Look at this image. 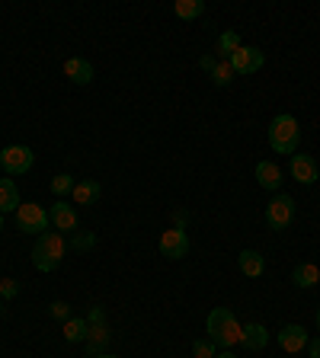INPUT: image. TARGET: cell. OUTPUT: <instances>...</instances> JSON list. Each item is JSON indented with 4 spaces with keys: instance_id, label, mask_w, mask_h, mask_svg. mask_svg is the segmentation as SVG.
<instances>
[{
    "instance_id": "cell-1",
    "label": "cell",
    "mask_w": 320,
    "mask_h": 358,
    "mask_svg": "<svg viewBox=\"0 0 320 358\" xmlns=\"http://www.w3.org/2000/svg\"><path fill=\"white\" fill-rule=\"evenodd\" d=\"M205 329H209V339L215 345H221V349H231V345L240 343V323L237 317H234L231 307H215V310L209 313V320H205Z\"/></svg>"
},
{
    "instance_id": "cell-11",
    "label": "cell",
    "mask_w": 320,
    "mask_h": 358,
    "mask_svg": "<svg viewBox=\"0 0 320 358\" xmlns=\"http://www.w3.org/2000/svg\"><path fill=\"white\" fill-rule=\"evenodd\" d=\"M279 345H282L285 352H291V355L307 349V329L301 327V323H285L282 333H279Z\"/></svg>"
},
{
    "instance_id": "cell-21",
    "label": "cell",
    "mask_w": 320,
    "mask_h": 358,
    "mask_svg": "<svg viewBox=\"0 0 320 358\" xmlns=\"http://www.w3.org/2000/svg\"><path fill=\"white\" fill-rule=\"evenodd\" d=\"M87 320L83 317H71V320H64V339L67 343H87Z\"/></svg>"
},
{
    "instance_id": "cell-35",
    "label": "cell",
    "mask_w": 320,
    "mask_h": 358,
    "mask_svg": "<svg viewBox=\"0 0 320 358\" xmlns=\"http://www.w3.org/2000/svg\"><path fill=\"white\" fill-rule=\"evenodd\" d=\"M0 231H4V215H0Z\"/></svg>"
},
{
    "instance_id": "cell-9",
    "label": "cell",
    "mask_w": 320,
    "mask_h": 358,
    "mask_svg": "<svg viewBox=\"0 0 320 358\" xmlns=\"http://www.w3.org/2000/svg\"><path fill=\"white\" fill-rule=\"evenodd\" d=\"M48 221L55 224V231L58 234H74L77 231V211L74 205H67V201H55L52 208H48Z\"/></svg>"
},
{
    "instance_id": "cell-31",
    "label": "cell",
    "mask_w": 320,
    "mask_h": 358,
    "mask_svg": "<svg viewBox=\"0 0 320 358\" xmlns=\"http://www.w3.org/2000/svg\"><path fill=\"white\" fill-rule=\"evenodd\" d=\"M199 64H202V71H209V74H211V71H215V64H218V61L211 58V55H202V61H199Z\"/></svg>"
},
{
    "instance_id": "cell-23",
    "label": "cell",
    "mask_w": 320,
    "mask_h": 358,
    "mask_svg": "<svg viewBox=\"0 0 320 358\" xmlns=\"http://www.w3.org/2000/svg\"><path fill=\"white\" fill-rule=\"evenodd\" d=\"M209 77H211V83H215V87H228V83H231L237 74H234L231 61H218V64H215V71H211Z\"/></svg>"
},
{
    "instance_id": "cell-10",
    "label": "cell",
    "mask_w": 320,
    "mask_h": 358,
    "mask_svg": "<svg viewBox=\"0 0 320 358\" xmlns=\"http://www.w3.org/2000/svg\"><path fill=\"white\" fill-rule=\"evenodd\" d=\"M288 166H291V179H298L301 186H311V182L320 179L317 164H314V157H307V154H295Z\"/></svg>"
},
{
    "instance_id": "cell-27",
    "label": "cell",
    "mask_w": 320,
    "mask_h": 358,
    "mask_svg": "<svg viewBox=\"0 0 320 358\" xmlns=\"http://www.w3.org/2000/svg\"><path fill=\"white\" fill-rule=\"evenodd\" d=\"M48 313H52L55 320L64 323V320H71V304H64V301H55V304L48 307Z\"/></svg>"
},
{
    "instance_id": "cell-33",
    "label": "cell",
    "mask_w": 320,
    "mask_h": 358,
    "mask_svg": "<svg viewBox=\"0 0 320 358\" xmlns=\"http://www.w3.org/2000/svg\"><path fill=\"white\" fill-rule=\"evenodd\" d=\"M97 358H116V355H109V352H103V355H97Z\"/></svg>"
},
{
    "instance_id": "cell-36",
    "label": "cell",
    "mask_w": 320,
    "mask_h": 358,
    "mask_svg": "<svg viewBox=\"0 0 320 358\" xmlns=\"http://www.w3.org/2000/svg\"><path fill=\"white\" fill-rule=\"evenodd\" d=\"M0 310H4V301H0Z\"/></svg>"
},
{
    "instance_id": "cell-17",
    "label": "cell",
    "mask_w": 320,
    "mask_h": 358,
    "mask_svg": "<svg viewBox=\"0 0 320 358\" xmlns=\"http://www.w3.org/2000/svg\"><path fill=\"white\" fill-rule=\"evenodd\" d=\"M87 349H90V355L97 358V355H103V345L109 343V327L106 323H87Z\"/></svg>"
},
{
    "instance_id": "cell-4",
    "label": "cell",
    "mask_w": 320,
    "mask_h": 358,
    "mask_svg": "<svg viewBox=\"0 0 320 358\" xmlns=\"http://www.w3.org/2000/svg\"><path fill=\"white\" fill-rule=\"evenodd\" d=\"M48 211L39 205V201H22L20 208H16V231L22 234H36V237H42L45 231H48Z\"/></svg>"
},
{
    "instance_id": "cell-15",
    "label": "cell",
    "mask_w": 320,
    "mask_h": 358,
    "mask_svg": "<svg viewBox=\"0 0 320 358\" xmlns=\"http://www.w3.org/2000/svg\"><path fill=\"white\" fill-rule=\"evenodd\" d=\"M74 205H97V199L103 195V186H99L97 179H81L74 182Z\"/></svg>"
},
{
    "instance_id": "cell-34",
    "label": "cell",
    "mask_w": 320,
    "mask_h": 358,
    "mask_svg": "<svg viewBox=\"0 0 320 358\" xmlns=\"http://www.w3.org/2000/svg\"><path fill=\"white\" fill-rule=\"evenodd\" d=\"M317 329H320V307H317Z\"/></svg>"
},
{
    "instance_id": "cell-5",
    "label": "cell",
    "mask_w": 320,
    "mask_h": 358,
    "mask_svg": "<svg viewBox=\"0 0 320 358\" xmlns=\"http://www.w3.org/2000/svg\"><path fill=\"white\" fill-rule=\"evenodd\" d=\"M32 164H36V154L26 144H10L0 150V166L7 170V176H22L32 170Z\"/></svg>"
},
{
    "instance_id": "cell-28",
    "label": "cell",
    "mask_w": 320,
    "mask_h": 358,
    "mask_svg": "<svg viewBox=\"0 0 320 358\" xmlns=\"http://www.w3.org/2000/svg\"><path fill=\"white\" fill-rule=\"evenodd\" d=\"M16 294H20V282H13V278H4V282H0V301L4 298H16Z\"/></svg>"
},
{
    "instance_id": "cell-29",
    "label": "cell",
    "mask_w": 320,
    "mask_h": 358,
    "mask_svg": "<svg viewBox=\"0 0 320 358\" xmlns=\"http://www.w3.org/2000/svg\"><path fill=\"white\" fill-rule=\"evenodd\" d=\"M307 355L320 358V336H317V339H307Z\"/></svg>"
},
{
    "instance_id": "cell-26",
    "label": "cell",
    "mask_w": 320,
    "mask_h": 358,
    "mask_svg": "<svg viewBox=\"0 0 320 358\" xmlns=\"http://www.w3.org/2000/svg\"><path fill=\"white\" fill-rule=\"evenodd\" d=\"M71 246H74V250H93V246H97V237H93V234H77L74 231V237H71Z\"/></svg>"
},
{
    "instance_id": "cell-16",
    "label": "cell",
    "mask_w": 320,
    "mask_h": 358,
    "mask_svg": "<svg viewBox=\"0 0 320 358\" xmlns=\"http://www.w3.org/2000/svg\"><path fill=\"white\" fill-rule=\"evenodd\" d=\"M237 266L246 278H260L263 272H266V259H263V253H256V250H244V253L237 256Z\"/></svg>"
},
{
    "instance_id": "cell-2",
    "label": "cell",
    "mask_w": 320,
    "mask_h": 358,
    "mask_svg": "<svg viewBox=\"0 0 320 358\" xmlns=\"http://www.w3.org/2000/svg\"><path fill=\"white\" fill-rule=\"evenodd\" d=\"M64 253H67L64 237L58 231H45L32 246V266L39 272H55L61 266V259H64Z\"/></svg>"
},
{
    "instance_id": "cell-22",
    "label": "cell",
    "mask_w": 320,
    "mask_h": 358,
    "mask_svg": "<svg viewBox=\"0 0 320 358\" xmlns=\"http://www.w3.org/2000/svg\"><path fill=\"white\" fill-rule=\"evenodd\" d=\"M173 13H176L179 20H199V16L205 13V3H202V0H176Z\"/></svg>"
},
{
    "instance_id": "cell-14",
    "label": "cell",
    "mask_w": 320,
    "mask_h": 358,
    "mask_svg": "<svg viewBox=\"0 0 320 358\" xmlns=\"http://www.w3.org/2000/svg\"><path fill=\"white\" fill-rule=\"evenodd\" d=\"M256 182H260L263 189H269V192H276V189L282 186V170H279L272 160H260V164H256Z\"/></svg>"
},
{
    "instance_id": "cell-3",
    "label": "cell",
    "mask_w": 320,
    "mask_h": 358,
    "mask_svg": "<svg viewBox=\"0 0 320 358\" xmlns=\"http://www.w3.org/2000/svg\"><path fill=\"white\" fill-rule=\"evenodd\" d=\"M298 141H301V128H298V119L282 112L272 119L269 125V148L276 150V154H295L298 150Z\"/></svg>"
},
{
    "instance_id": "cell-19",
    "label": "cell",
    "mask_w": 320,
    "mask_h": 358,
    "mask_svg": "<svg viewBox=\"0 0 320 358\" xmlns=\"http://www.w3.org/2000/svg\"><path fill=\"white\" fill-rule=\"evenodd\" d=\"M291 282L298 285V288H314L320 282V268L314 262H301L295 272H291Z\"/></svg>"
},
{
    "instance_id": "cell-20",
    "label": "cell",
    "mask_w": 320,
    "mask_h": 358,
    "mask_svg": "<svg viewBox=\"0 0 320 358\" xmlns=\"http://www.w3.org/2000/svg\"><path fill=\"white\" fill-rule=\"evenodd\" d=\"M237 48H240V36H237V32L224 29L221 36H218V45H215V52H218V58H221V61H228V58H231L234 52H237Z\"/></svg>"
},
{
    "instance_id": "cell-12",
    "label": "cell",
    "mask_w": 320,
    "mask_h": 358,
    "mask_svg": "<svg viewBox=\"0 0 320 358\" xmlns=\"http://www.w3.org/2000/svg\"><path fill=\"white\" fill-rule=\"evenodd\" d=\"M64 77L71 83H77V87H87V83H93V64H90L87 58H67Z\"/></svg>"
},
{
    "instance_id": "cell-8",
    "label": "cell",
    "mask_w": 320,
    "mask_h": 358,
    "mask_svg": "<svg viewBox=\"0 0 320 358\" xmlns=\"http://www.w3.org/2000/svg\"><path fill=\"white\" fill-rule=\"evenodd\" d=\"M160 253L167 259H183L189 253V237L183 227H170V231L160 234Z\"/></svg>"
},
{
    "instance_id": "cell-32",
    "label": "cell",
    "mask_w": 320,
    "mask_h": 358,
    "mask_svg": "<svg viewBox=\"0 0 320 358\" xmlns=\"http://www.w3.org/2000/svg\"><path fill=\"white\" fill-rule=\"evenodd\" d=\"M215 358H237L234 352H221V355H215Z\"/></svg>"
},
{
    "instance_id": "cell-6",
    "label": "cell",
    "mask_w": 320,
    "mask_h": 358,
    "mask_svg": "<svg viewBox=\"0 0 320 358\" xmlns=\"http://www.w3.org/2000/svg\"><path fill=\"white\" fill-rule=\"evenodd\" d=\"M291 221H295V199L291 195H276L266 205V224L272 231H288Z\"/></svg>"
},
{
    "instance_id": "cell-13",
    "label": "cell",
    "mask_w": 320,
    "mask_h": 358,
    "mask_svg": "<svg viewBox=\"0 0 320 358\" xmlns=\"http://www.w3.org/2000/svg\"><path fill=\"white\" fill-rule=\"evenodd\" d=\"M269 343V333L263 323H244V329H240V345L250 352H263Z\"/></svg>"
},
{
    "instance_id": "cell-30",
    "label": "cell",
    "mask_w": 320,
    "mask_h": 358,
    "mask_svg": "<svg viewBox=\"0 0 320 358\" xmlns=\"http://www.w3.org/2000/svg\"><path fill=\"white\" fill-rule=\"evenodd\" d=\"M87 323H106L103 307H93V310H90V317H87Z\"/></svg>"
},
{
    "instance_id": "cell-7",
    "label": "cell",
    "mask_w": 320,
    "mask_h": 358,
    "mask_svg": "<svg viewBox=\"0 0 320 358\" xmlns=\"http://www.w3.org/2000/svg\"><path fill=\"white\" fill-rule=\"evenodd\" d=\"M228 61H231L234 74H256L266 64V55H263V48H253V45H240Z\"/></svg>"
},
{
    "instance_id": "cell-25",
    "label": "cell",
    "mask_w": 320,
    "mask_h": 358,
    "mask_svg": "<svg viewBox=\"0 0 320 358\" xmlns=\"http://www.w3.org/2000/svg\"><path fill=\"white\" fill-rule=\"evenodd\" d=\"M52 192H55V195L74 192V179L67 176V173H58V176H55V179H52Z\"/></svg>"
},
{
    "instance_id": "cell-24",
    "label": "cell",
    "mask_w": 320,
    "mask_h": 358,
    "mask_svg": "<svg viewBox=\"0 0 320 358\" xmlns=\"http://www.w3.org/2000/svg\"><path fill=\"white\" fill-rule=\"evenodd\" d=\"M215 349L218 345L211 343V339H195L193 343V355L195 358H215Z\"/></svg>"
},
{
    "instance_id": "cell-18",
    "label": "cell",
    "mask_w": 320,
    "mask_h": 358,
    "mask_svg": "<svg viewBox=\"0 0 320 358\" xmlns=\"http://www.w3.org/2000/svg\"><path fill=\"white\" fill-rule=\"evenodd\" d=\"M22 201H20V192H16V182L13 179H0V215L7 211H16Z\"/></svg>"
}]
</instances>
